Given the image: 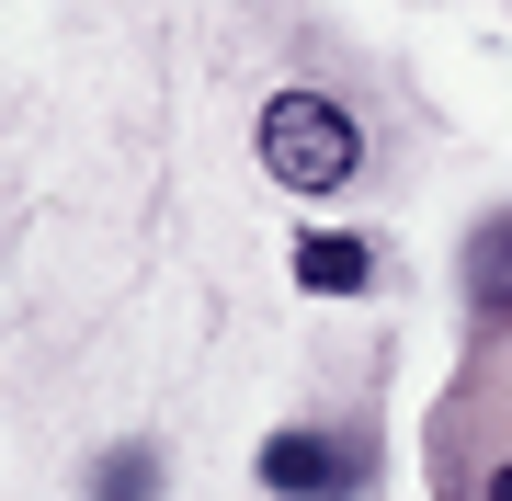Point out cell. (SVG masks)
I'll return each instance as SVG.
<instances>
[{
    "mask_svg": "<svg viewBox=\"0 0 512 501\" xmlns=\"http://www.w3.org/2000/svg\"><path fill=\"white\" fill-rule=\"evenodd\" d=\"M353 479H365V445H330V433H274L262 445V490H285V501H342Z\"/></svg>",
    "mask_w": 512,
    "mask_h": 501,
    "instance_id": "2",
    "label": "cell"
},
{
    "mask_svg": "<svg viewBox=\"0 0 512 501\" xmlns=\"http://www.w3.org/2000/svg\"><path fill=\"white\" fill-rule=\"evenodd\" d=\"M92 501H160V456H148V445H114L92 467Z\"/></svg>",
    "mask_w": 512,
    "mask_h": 501,
    "instance_id": "5",
    "label": "cell"
},
{
    "mask_svg": "<svg viewBox=\"0 0 512 501\" xmlns=\"http://www.w3.org/2000/svg\"><path fill=\"white\" fill-rule=\"evenodd\" d=\"M467 297H478V319H512V217L478 228V251H467Z\"/></svg>",
    "mask_w": 512,
    "mask_h": 501,
    "instance_id": "4",
    "label": "cell"
},
{
    "mask_svg": "<svg viewBox=\"0 0 512 501\" xmlns=\"http://www.w3.org/2000/svg\"><path fill=\"white\" fill-rule=\"evenodd\" d=\"M296 285H308V297H365V285H376V251L342 240V228H330V240H296Z\"/></svg>",
    "mask_w": 512,
    "mask_h": 501,
    "instance_id": "3",
    "label": "cell"
},
{
    "mask_svg": "<svg viewBox=\"0 0 512 501\" xmlns=\"http://www.w3.org/2000/svg\"><path fill=\"white\" fill-rule=\"evenodd\" d=\"M490 501H512V467H501V479H490Z\"/></svg>",
    "mask_w": 512,
    "mask_h": 501,
    "instance_id": "6",
    "label": "cell"
},
{
    "mask_svg": "<svg viewBox=\"0 0 512 501\" xmlns=\"http://www.w3.org/2000/svg\"><path fill=\"white\" fill-rule=\"evenodd\" d=\"M262 171H274V183H296V194H330V183H353V171H365V137H353L342 103L274 92V103H262Z\"/></svg>",
    "mask_w": 512,
    "mask_h": 501,
    "instance_id": "1",
    "label": "cell"
}]
</instances>
